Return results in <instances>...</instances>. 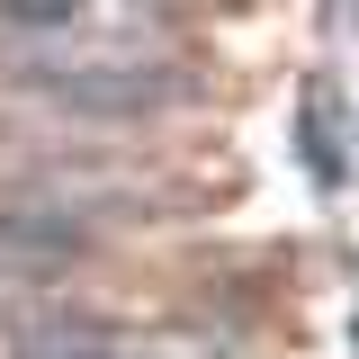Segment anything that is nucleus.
Here are the masks:
<instances>
[{
	"label": "nucleus",
	"mask_w": 359,
	"mask_h": 359,
	"mask_svg": "<svg viewBox=\"0 0 359 359\" xmlns=\"http://www.w3.org/2000/svg\"><path fill=\"white\" fill-rule=\"evenodd\" d=\"M0 90H18V99H36L54 117H72V126H144V117H162L180 108L198 72H189V54L162 36H45V45H0Z\"/></svg>",
	"instance_id": "nucleus-1"
},
{
	"label": "nucleus",
	"mask_w": 359,
	"mask_h": 359,
	"mask_svg": "<svg viewBox=\"0 0 359 359\" xmlns=\"http://www.w3.org/2000/svg\"><path fill=\"white\" fill-rule=\"evenodd\" d=\"M0 359H207V351L198 341H162V332H126L108 314L36 306V314H9L0 323Z\"/></svg>",
	"instance_id": "nucleus-2"
},
{
	"label": "nucleus",
	"mask_w": 359,
	"mask_h": 359,
	"mask_svg": "<svg viewBox=\"0 0 359 359\" xmlns=\"http://www.w3.org/2000/svg\"><path fill=\"white\" fill-rule=\"evenodd\" d=\"M153 0H0V45L45 36H135Z\"/></svg>",
	"instance_id": "nucleus-3"
}]
</instances>
